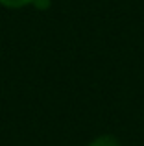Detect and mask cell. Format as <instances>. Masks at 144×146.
Wrapping results in <instances>:
<instances>
[{
    "label": "cell",
    "instance_id": "cell-1",
    "mask_svg": "<svg viewBox=\"0 0 144 146\" xmlns=\"http://www.w3.org/2000/svg\"><path fill=\"white\" fill-rule=\"evenodd\" d=\"M28 4H33V0H0V6L9 7V9H18V7H24Z\"/></svg>",
    "mask_w": 144,
    "mask_h": 146
},
{
    "label": "cell",
    "instance_id": "cell-2",
    "mask_svg": "<svg viewBox=\"0 0 144 146\" xmlns=\"http://www.w3.org/2000/svg\"><path fill=\"white\" fill-rule=\"evenodd\" d=\"M89 146H118V141L113 139V137H100L94 143H90Z\"/></svg>",
    "mask_w": 144,
    "mask_h": 146
}]
</instances>
